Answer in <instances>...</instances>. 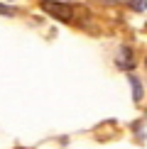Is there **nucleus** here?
Returning a JSON list of instances; mask_svg holds the SVG:
<instances>
[{
	"mask_svg": "<svg viewBox=\"0 0 147 149\" xmlns=\"http://www.w3.org/2000/svg\"><path fill=\"white\" fill-rule=\"evenodd\" d=\"M44 10L49 12L52 17H57L59 22H74V17H76V10H74V5H66V3H44Z\"/></svg>",
	"mask_w": 147,
	"mask_h": 149,
	"instance_id": "nucleus-1",
	"label": "nucleus"
},
{
	"mask_svg": "<svg viewBox=\"0 0 147 149\" xmlns=\"http://www.w3.org/2000/svg\"><path fill=\"white\" fill-rule=\"evenodd\" d=\"M130 88H132V98H135V103H140V100H142V81L135 78V76H130Z\"/></svg>",
	"mask_w": 147,
	"mask_h": 149,
	"instance_id": "nucleus-3",
	"label": "nucleus"
},
{
	"mask_svg": "<svg viewBox=\"0 0 147 149\" xmlns=\"http://www.w3.org/2000/svg\"><path fill=\"white\" fill-rule=\"evenodd\" d=\"M118 66H120V69H132V52H130V49H125V47H123L120 49V54H118Z\"/></svg>",
	"mask_w": 147,
	"mask_h": 149,
	"instance_id": "nucleus-2",
	"label": "nucleus"
},
{
	"mask_svg": "<svg viewBox=\"0 0 147 149\" xmlns=\"http://www.w3.org/2000/svg\"><path fill=\"white\" fill-rule=\"evenodd\" d=\"M145 64H147V61H145Z\"/></svg>",
	"mask_w": 147,
	"mask_h": 149,
	"instance_id": "nucleus-4",
	"label": "nucleus"
}]
</instances>
